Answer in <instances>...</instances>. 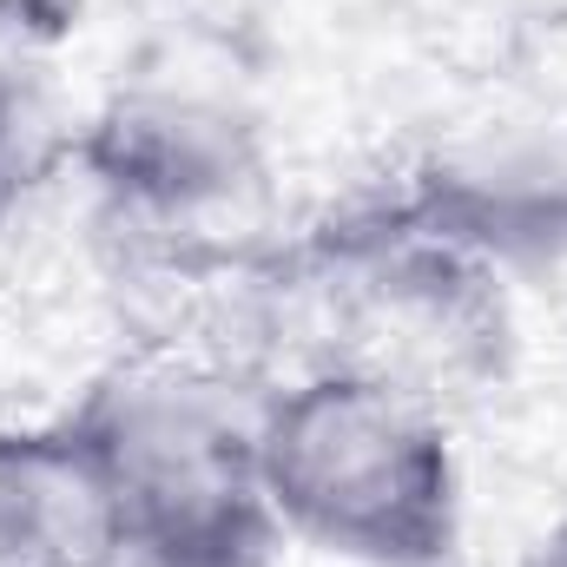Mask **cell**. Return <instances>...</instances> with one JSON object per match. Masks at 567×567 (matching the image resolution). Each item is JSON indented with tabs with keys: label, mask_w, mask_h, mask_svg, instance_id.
Segmentation results:
<instances>
[{
	"label": "cell",
	"mask_w": 567,
	"mask_h": 567,
	"mask_svg": "<svg viewBox=\"0 0 567 567\" xmlns=\"http://www.w3.org/2000/svg\"><path fill=\"white\" fill-rule=\"evenodd\" d=\"M265 390L212 357L133 350L53 416L120 567H278V515L258 455Z\"/></svg>",
	"instance_id": "obj_1"
},
{
	"label": "cell",
	"mask_w": 567,
	"mask_h": 567,
	"mask_svg": "<svg viewBox=\"0 0 567 567\" xmlns=\"http://www.w3.org/2000/svg\"><path fill=\"white\" fill-rule=\"evenodd\" d=\"M0 567H120L60 423H0Z\"/></svg>",
	"instance_id": "obj_4"
},
{
	"label": "cell",
	"mask_w": 567,
	"mask_h": 567,
	"mask_svg": "<svg viewBox=\"0 0 567 567\" xmlns=\"http://www.w3.org/2000/svg\"><path fill=\"white\" fill-rule=\"evenodd\" d=\"M73 165L126 231L172 238L205 231L265 185V140L225 93L133 80L86 120V133H73Z\"/></svg>",
	"instance_id": "obj_3"
},
{
	"label": "cell",
	"mask_w": 567,
	"mask_h": 567,
	"mask_svg": "<svg viewBox=\"0 0 567 567\" xmlns=\"http://www.w3.org/2000/svg\"><path fill=\"white\" fill-rule=\"evenodd\" d=\"M515 567H567V508L535 535V542H528V548H522V561Z\"/></svg>",
	"instance_id": "obj_6"
},
{
	"label": "cell",
	"mask_w": 567,
	"mask_h": 567,
	"mask_svg": "<svg viewBox=\"0 0 567 567\" xmlns=\"http://www.w3.org/2000/svg\"><path fill=\"white\" fill-rule=\"evenodd\" d=\"M60 165H73V126L53 106L33 33L0 20V225H13Z\"/></svg>",
	"instance_id": "obj_5"
},
{
	"label": "cell",
	"mask_w": 567,
	"mask_h": 567,
	"mask_svg": "<svg viewBox=\"0 0 567 567\" xmlns=\"http://www.w3.org/2000/svg\"><path fill=\"white\" fill-rule=\"evenodd\" d=\"M278 535L343 567L462 561V455L442 403L363 363H310L258 410Z\"/></svg>",
	"instance_id": "obj_2"
}]
</instances>
